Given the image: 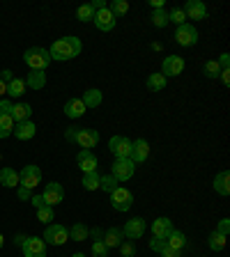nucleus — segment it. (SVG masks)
Listing matches in <instances>:
<instances>
[{
    "instance_id": "nucleus-34",
    "label": "nucleus",
    "mask_w": 230,
    "mask_h": 257,
    "mask_svg": "<svg viewBox=\"0 0 230 257\" xmlns=\"http://www.w3.org/2000/svg\"><path fill=\"white\" fill-rule=\"evenodd\" d=\"M83 188L86 191H97L99 188V175L97 172H88V175H83Z\"/></svg>"
},
{
    "instance_id": "nucleus-26",
    "label": "nucleus",
    "mask_w": 230,
    "mask_h": 257,
    "mask_svg": "<svg viewBox=\"0 0 230 257\" xmlns=\"http://www.w3.org/2000/svg\"><path fill=\"white\" fill-rule=\"evenodd\" d=\"M102 92L97 90V87H90V90L83 92V99L81 101L86 103V108H97V106H102Z\"/></svg>"
},
{
    "instance_id": "nucleus-57",
    "label": "nucleus",
    "mask_w": 230,
    "mask_h": 257,
    "mask_svg": "<svg viewBox=\"0 0 230 257\" xmlns=\"http://www.w3.org/2000/svg\"><path fill=\"white\" fill-rule=\"evenodd\" d=\"M3 243H5V239H3V234H0V248H3Z\"/></svg>"
},
{
    "instance_id": "nucleus-55",
    "label": "nucleus",
    "mask_w": 230,
    "mask_h": 257,
    "mask_svg": "<svg viewBox=\"0 0 230 257\" xmlns=\"http://www.w3.org/2000/svg\"><path fill=\"white\" fill-rule=\"evenodd\" d=\"M14 241H16V243H19V246H21L23 241H26V236H23V234H19V236H16V239H14Z\"/></svg>"
},
{
    "instance_id": "nucleus-25",
    "label": "nucleus",
    "mask_w": 230,
    "mask_h": 257,
    "mask_svg": "<svg viewBox=\"0 0 230 257\" xmlns=\"http://www.w3.org/2000/svg\"><path fill=\"white\" fill-rule=\"evenodd\" d=\"M214 191L219 195H230V172L223 170L214 177Z\"/></svg>"
},
{
    "instance_id": "nucleus-20",
    "label": "nucleus",
    "mask_w": 230,
    "mask_h": 257,
    "mask_svg": "<svg viewBox=\"0 0 230 257\" xmlns=\"http://www.w3.org/2000/svg\"><path fill=\"white\" fill-rule=\"evenodd\" d=\"M88 108H86V103L81 101V99H69V101L64 103V115L69 119H79V117H83V112H86Z\"/></svg>"
},
{
    "instance_id": "nucleus-27",
    "label": "nucleus",
    "mask_w": 230,
    "mask_h": 257,
    "mask_svg": "<svg viewBox=\"0 0 230 257\" xmlns=\"http://www.w3.org/2000/svg\"><path fill=\"white\" fill-rule=\"evenodd\" d=\"M164 241H166V246H168V248H175V250H182V248L187 246V236H184L180 230H173Z\"/></svg>"
},
{
    "instance_id": "nucleus-16",
    "label": "nucleus",
    "mask_w": 230,
    "mask_h": 257,
    "mask_svg": "<svg viewBox=\"0 0 230 257\" xmlns=\"http://www.w3.org/2000/svg\"><path fill=\"white\" fill-rule=\"evenodd\" d=\"M182 12L187 19H193V21H203L205 16H207V7H205L200 0H189Z\"/></svg>"
},
{
    "instance_id": "nucleus-8",
    "label": "nucleus",
    "mask_w": 230,
    "mask_h": 257,
    "mask_svg": "<svg viewBox=\"0 0 230 257\" xmlns=\"http://www.w3.org/2000/svg\"><path fill=\"white\" fill-rule=\"evenodd\" d=\"M92 23L97 26V30L108 32V30H113V28H115L118 19L113 16V12L108 10V7H99V10H95V19H92Z\"/></svg>"
},
{
    "instance_id": "nucleus-10",
    "label": "nucleus",
    "mask_w": 230,
    "mask_h": 257,
    "mask_svg": "<svg viewBox=\"0 0 230 257\" xmlns=\"http://www.w3.org/2000/svg\"><path fill=\"white\" fill-rule=\"evenodd\" d=\"M175 42L180 46H193L198 42V30L191 26V23H184V26H177L175 30Z\"/></svg>"
},
{
    "instance_id": "nucleus-43",
    "label": "nucleus",
    "mask_w": 230,
    "mask_h": 257,
    "mask_svg": "<svg viewBox=\"0 0 230 257\" xmlns=\"http://www.w3.org/2000/svg\"><path fill=\"white\" fill-rule=\"evenodd\" d=\"M12 108H14V103L10 99H3L0 101V115H12Z\"/></svg>"
},
{
    "instance_id": "nucleus-56",
    "label": "nucleus",
    "mask_w": 230,
    "mask_h": 257,
    "mask_svg": "<svg viewBox=\"0 0 230 257\" xmlns=\"http://www.w3.org/2000/svg\"><path fill=\"white\" fill-rule=\"evenodd\" d=\"M71 257H88V255H83V252H76V255H71Z\"/></svg>"
},
{
    "instance_id": "nucleus-6",
    "label": "nucleus",
    "mask_w": 230,
    "mask_h": 257,
    "mask_svg": "<svg viewBox=\"0 0 230 257\" xmlns=\"http://www.w3.org/2000/svg\"><path fill=\"white\" fill-rule=\"evenodd\" d=\"M111 175L118 179V182H127V179H131L134 177V170H136V166H134V161L131 159H115V163L111 166Z\"/></svg>"
},
{
    "instance_id": "nucleus-54",
    "label": "nucleus",
    "mask_w": 230,
    "mask_h": 257,
    "mask_svg": "<svg viewBox=\"0 0 230 257\" xmlns=\"http://www.w3.org/2000/svg\"><path fill=\"white\" fill-rule=\"evenodd\" d=\"M152 7L155 10H164V0H152Z\"/></svg>"
},
{
    "instance_id": "nucleus-18",
    "label": "nucleus",
    "mask_w": 230,
    "mask_h": 257,
    "mask_svg": "<svg viewBox=\"0 0 230 257\" xmlns=\"http://www.w3.org/2000/svg\"><path fill=\"white\" fill-rule=\"evenodd\" d=\"M171 232H173V223L166 216H161V218H157L155 223H152V234H155L157 239H166Z\"/></svg>"
},
{
    "instance_id": "nucleus-5",
    "label": "nucleus",
    "mask_w": 230,
    "mask_h": 257,
    "mask_svg": "<svg viewBox=\"0 0 230 257\" xmlns=\"http://www.w3.org/2000/svg\"><path fill=\"white\" fill-rule=\"evenodd\" d=\"M111 204H113V209H118V211H129L131 204H134V195L124 186H118L111 193Z\"/></svg>"
},
{
    "instance_id": "nucleus-28",
    "label": "nucleus",
    "mask_w": 230,
    "mask_h": 257,
    "mask_svg": "<svg viewBox=\"0 0 230 257\" xmlns=\"http://www.w3.org/2000/svg\"><path fill=\"white\" fill-rule=\"evenodd\" d=\"M26 94V83H23L21 78H12L10 83H7V96H12V99H19V96Z\"/></svg>"
},
{
    "instance_id": "nucleus-2",
    "label": "nucleus",
    "mask_w": 230,
    "mask_h": 257,
    "mask_svg": "<svg viewBox=\"0 0 230 257\" xmlns=\"http://www.w3.org/2000/svg\"><path fill=\"white\" fill-rule=\"evenodd\" d=\"M23 62L30 67V71H46V67L51 64V55H48L46 48H28L23 53Z\"/></svg>"
},
{
    "instance_id": "nucleus-19",
    "label": "nucleus",
    "mask_w": 230,
    "mask_h": 257,
    "mask_svg": "<svg viewBox=\"0 0 230 257\" xmlns=\"http://www.w3.org/2000/svg\"><path fill=\"white\" fill-rule=\"evenodd\" d=\"M14 138H19V140H30L32 136L37 134V126L28 119V122H19V124H14Z\"/></svg>"
},
{
    "instance_id": "nucleus-13",
    "label": "nucleus",
    "mask_w": 230,
    "mask_h": 257,
    "mask_svg": "<svg viewBox=\"0 0 230 257\" xmlns=\"http://www.w3.org/2000/svg\"><path fill=\"white\" fill-rule=\"evenodd\" d=\"M42 198H44V202H46L48 207H55V204H60L64 200V188L60 186L58 182H51V184H46Z\"/></svg>"
},
{
    "instance_id": "nucleus-23",
    "label": "nucleus",
    "mask_w": 230,
    "mask_h": 257,
    "mask_svg": "<svg viewBox=\"0 0 230 257\" xmlns=\"http://www.w3.org/2000/svg\"><path fill=\"white\" fill-rule=\"evenodd\" d=\"M102 241L106 243V248H120V243L124 241V234L118 227H111V230H106V234L102 236Z\"/></svg>"
},
{
    "instance_id": "nucleus-17",
    "label": "nucleus",
    "mask_w": 230,
    "mask_h": 257,
    "mask_svg": "<svg viewBox=\"0 0 230 257\" xmlns=\"http://www.w3.org/2000/svg\"><path fill=\"white\" fill-rule=\"evenodd\" d=\"M184 71V60L180 55H168L164 60V76H180Z\"/></svg>"
},
{
    "instance_id": "nucleus-24",
    "label": "nucleus",
    "mask_w": 230,
    "mask_h": 257,
    "mask_svg": "<svg viewBox=\"0 0 230 257\" xmlns=\"http://www.w3.org/2000/svg\"><path fill=\"white\" fill-rule=\"evenodd\" d=\"M23 83H26V87H30V90H42V87L46 85V71H30Z\"/></svg>"
},
{
    "instance_id": "nucleus-37",
    "label": "nucleus",
    "mask_w": 230,
    "mask_h": 257,
    "mask_svg": "<svg viewBox=\"0 0 230 257\" xmlns=\"http://www.w3.org/2000/svg\"><path fill=\"white\" fill-rule=\"evenodd\" d=\"M108 10H111L113 16L118 19V16H124L129 12V3H127V0H113V5L108 7Z\"/></svg>"
},
{
    "instance_id": "nucleus-49",
    "label": "nucleus",
    "mask_w": 230,
    "mask_h": 257,
    "mask_svg": "<svg viewBox=\"0 0 230 257\" xmlns=\"http://www.w3.org/2000/svg\"><path fill=\"white\" fill-rule=\"evenodd\" d=\"M216 62H219L221 69H228V67H230V55H228V53H223L219 60H216Z\"/></svg>"
},
{
    "instance_id": "nucleus-42",
    "label": "nucleus",
    "mask_w": 230,
    "mask_h": 257,
    "mask_svg": "<svg viewBox=\"0 0 230 257\" xmlns=\"http://www.w3.org/2000/svg\"><path fill=\"white\" fill-rule=\"evenodd\" d=\"M120 252H122V257H134L136 246L131 243V241H122V243H120Z\"/></svg>"
},
{
    "instance_id": "nucleus-52",
    "label": "nucleus",
    "mask_w": 230,
    "mask_h": 257,
    "mask_svg": "<svg viewBox=\"0 0 230 257\" xmlns=\"http://www.w3.org/2000/svg\"><path fill=\"white\" fill-rule=\"evenodd\" d=\"M0 78L5 80V83H10V80L14 78V76H12V71H10V69H5V71H3V74H0Z\"/></svg>"
},
{
    "instance_id": "nucleus-40",
    "label": "nucleus",
    "mask_w": 230,
    "mask_h": 257,
    "mask_svg": "<svg viewBox=\"0 0 230 257\" xmlns=\"http://www.w3.org/2000/svg\"><path fill=\"white\" fill-rule=\"evenodd\" d=\"M177 23V26H184L187 23V16H184V12L177 7V10H173V12H168V23Z\"/></svg>"
},
{
    "instance_id": "nucleus-44",
    "label": "nucleus",
    "mask_w": 230,
    "mask_h": 257,
    "mask_svg": "<svg viewBox=\"0 0 230 257\" xmlns=\"http://www.w3.org/2000/svg\"><path fill=\"white\" fill-rule=\"evenodd\" d=\"M150 248H152L155 252H161L164 248H166V241H164V239H157V236H155V239L150 241Z\"/></svg>"
},
{
    "instance_id": "nucleus-30",
    "label": "nucleus",
    "mask_w": 230,
    "mask_h": 257,
    "mask_svg": "<svg viewBox=\"0 0 230 257\" xmlns=\"http://www.w3.org/2000/svg\"><path fill=\"white\" fill-rule=\"evenodd\" d=\"M147 87H150L152 92H161L164 87H166V76L164 74H150V78H147Z\"/></svg>"
},
{
    "instance_id": "nucleus-50",
    "label": "nucleus",
    "mask_w": 230,
    "mask_h": 257,
    "mask_svg": "<svg viewBox=\"0 0 230 257\" xmlns=\"http://www.w3.org/2000/svg\"><path fill=\"white\" fill-rule=\"evenodd\" d=\"M76 131H79V126H69L67 131H64V138L69 140V143H74V138H76Z\"/></svg>"
},
{
    "instance_id": "nucleus-4",
    "label": "nucleus",
    "mask_w": 230,
    "mask_h": 257,
    "mask_svg": "<svg viewBox=\"0 0 230 257\" xmlns=\"http://www.w3.org/2000/svg\"><path fill=\"white\" fill-rule=\"evenodd\" d=\"M39 184H42V170H39L37 166H26L19 172V186L32 191V188L39 186Z\"/></svg>"
},
{
    "instance_id": "nucleus-48",
    "label": "nucleus",
    "mask_w": 230,
    "mask_h": 257,
    "mask_svg": "<svg viewBox=\"0 0 230 257\" xmlns=\"http://www.w3.org/2000/svg\"><path fill=\"white\" fill-rule=\"evenodd\" d=\"M30 202H32V207H35V209H42V207H46V202H44V198H42V195H32V198H30Z\"/></svg>"
},
{
    "instance_id": "nucleus-11",
    "label": "nucleus",
    "mask_w": 230,
    "mask_h": 257,
    "mask_svg": "<svg viewBox=\"0 0 230 257\" xmlns=\"http://www.w3.org/2000/svg\"><path fill=\"white\" fill-rule=\"evenodd\" d=\"M74 143L79 145L81 150H92V147L99 143V131H97V128H79Z\"/></svg>"
},
{
    "instance_id": "nucleus-41",
    "label": "nucleus",
    "mask_w": 230,
    "mask_h": 257,
    "mask_svg": "<svg viewBox=\"0 0 230 257\" xmlns=\"http://www.w3.org/2000/svg\"><path fill=\"white\" fill-rule=\"evenodd\" d=\"M92 257H108V248L102 239H97L95 243H92Z\"/></svg>"
},
{
    "instance_id": "nucleus-32",
    "label": "nucleus",
    "mask_w": 230,
    "mask_h": 257,
    "mask_svg": "<svg viewBox=\"0 0 230 257\" xmlns=\"http://www.w3.org/2000/svg\"><path fill=\"white\" fill-rule=\"evenodd\" d=\"M88 234H90V230H88L83 223H76L74 227L69 230V239H71V241H86Z\"/></svg>"
},
{
    "instance_id": "nucleus-46",
    "label": "nucleus",
    "mask_w": 230,
    "mask_h": 257,
    "mask_svg": "<svg viewBox=\"0 0 230 257\" xmlns=\"http://www.w3.org/2000/svg\"><path fill=\"white\" fill-rule=\"evenodd\" d=\"M216 232H219V234H223V236H228V232H230V220H228V218L221 220L219 227H216Z\"/></svg>"
},
{
    "instance_id": "nucleus-45",
    "label": "nucleus",
    "mask_w": 230,
    "mask_h": 257,
    "mask_svg": "<svg viewBox=\"0 0 230 257\" xmlns=\"http://www.w3.org/2000/svg\"><path fill=\"white\" fill-rule=\"evenodd\" d=\"M159 255H161V257H182V250H175V248H168V246H166L164 250L159 252Z\"/></svg>"
},
{
    "instance_id": "nucleus-29",
    "label": "nucleus",
    "mask_w": 230,
    "mask_h": 257,
    "mask_svg": "<svg viewBox=\"0 0 230 257\" xmlns=\"http://www.w3.org/2000/svg\"><path fill=\"white\" fill-rule=\"evenodd\" d=\"M118 179H115V177L113 175H104V177H99V188H102L104 193H108V195H111L113 191H115V188H118Z\"/></svg>"
},
{
    "instance_id": "nucleus-21",
    "label": "nucleus",
    "mask_w": 230,
    "mask_h": 257,
    "mask_svg": "<svg viewBox=\"0 0 230 257\" xmlns=\"http://www.w3.org/2000/svg\"><path fill=\"white\" fill-rule=\"evenodd\" d=\"M30 115H32V106H30V103H26V101L14 103V108H12V119H14V124L28 122V119H30Z\"/></svg>"
},
{
    "instance_id": "nucleus-33",
    "label": "nucleus",
    "mask_w": 230,
    "mask_h": 257,
    "mask_svg": "<svg viewBox=\"0 0 230 257\" xmlns=\"http://www.w3.org/2000/svg\"><path fill=\"white\" fill-rule=\"evenodd\" d=\"M14 131V119L12 115H0V138H7Z\"/></svg>"
},
{
    "instance_id": "nucleus-22",
    "label": "nucleus",
    "mask_w": 230,
    "mask_h": 257,
    "mask_svg": "<svg viewBox=\"0 0 230 257\" xmlns=\"http://www.w3.org/2000/svg\"><path fill=\"white\" fill-rule=\"evenodd\" d=\"M0 184L5 188H16L19 186V172L14 168H0Z\"/></svg>"
},
{
    "instance_id": "nucleus-12",
    "label": "nucleus",
    "mask_w": 230,
    "mask_h": 257,
    "mask_svg": "<svg viewBox=\"0 0 230 257\" xmlns=\"http://www.w3.org/2000/svg\"><path fill=\"white\" fill-rule=\"evenodd\" d=\"M147 156H150V143H147V140H143V138L131 140V154H129V159L134 161V166L145 163V161H147Z\"/></svg>"
},
{
    "instance_id": "nucleus-36",
    "label": "nucleus",
    "mask_w": 230,
    "mask_h": 257,
    "mask_svg": "<svg viewBox=\"0 0 230 257\" xmlns=\"http://www.w3.org/2000/svg\"><path fill=\"white\" fill-rule=\"evenodd\" d=\"M203 74L207 76V78H219V74H221V67H219V62H216V60H207V62H205V69H203Z\"/></svg>"
},
{
    "instance_id": "nucleus-1",
    "label": "nucleus",
    "mask_w": 230,
    "mask_h": 257,
    "mask_svg": "<svg viewBox=\"0 0 230 257\" xmlns=\"http://www.w3.org/2000/svg\"><path fill=\"white\" fill-rule=\"evenodd\" d=\"M81 53V39L79 37H60L55 39L53 44H51V51H48V55H51V60H55V62H67V60H74L76 55Z\"/></svg>"
},
{
    "instance_id": "nucleus-53",
    "label": "nucleus",
    "mask_w": 230,
    "mask_h": 257,
    "mask_svg": "<svg viewBox=\"0 0 230 257\" xmlns=\"http://www.w3.org/2000/svg\"><path fill=\"white\" fill-rule=\"evenodd\" d=\"M5 94H7V83L0 78V96H5Z\"/></svg>"
},
{
    "instance_id": "nucleus-31",
    "label": "nucleus",
    "mask_w": 230,
    "mask_h": 257,
    "mask_svg": "<svg viewBox=\"0 0 230 257\" xmlns=\"http://www.w3.org/2000/svg\"><path fill=\"white\" fill-rule=\"evenodd\" d=\"M76 19L79 21H92L95 19V7H92V3H86V5H81L79 10H76Z\"/></svg>"
},
{
    "instance_id": "nucleus-15",
    "label": "nucleus",
    "mask_w": 230,
    "mask_h": 257,
    "mask_svg": "<svg viewBox=\"0 0 230 257\" xmlns=\"http://www.w3.org/2000/svg\"><path fill=\"white\" fill-rule=\"evenodd\" d=\"M145 230H147V225H145L143 218H131V220H127L122 234L127 236V239H140V236L145 234Z\"/></svg>"
},
{
    "instance_id": "nucleus-39",
    "label": "nucleus",
    "mask_w": 230,
    "mask_h": 257,
    "mask_svg": "<svg viewBox=\"0 0 230 257\" xmlns=\"http://www.w3.org/2000/svg\"><path fill=\"white\" fill-rule=\"evenodd\" d=\"M55 218V214H53V207H42V209H37V220H42V223H46V225H51V220Z\"/></svg>"
},
{
    "instance_id": "nucleus-38",
    "label": "nucleus",
    "mask_w": 230,
    "mask_h": 257,
    "mask_svg": "<svg viewBox=\"0 0 230 257\" xmlns=\"http://www.w3.org/2000/svg\"><path fill=\"white\" fill-rule=\"evenodd\" d=\"M152 23L157 28H166L168 26V12L166 10H155L152 12Z\"/></svg>"
},
{
    "instance_id": "nucleus-51",
    "label": "nucleus",
    "mask_w": 230,
    "mask_h": 257,
    "mask_svg": "<svg viewBox=\"0 0 230 257\" xmlns=\"http://www.w3.org/2000/svg\"><path fill=\"white\" fill-rule=\"evenodd\" d=\"M219 78L223 80V85H230V69H221Z\"/></svg>"
},
{
    "instance_id": "nucleus-7",
    "label": "nucleus",
    "mask_w": 230,
    "mask_h": 257,
    "mask_svg": "<svg viewBox=\"0 0 230 257\" xmlns=\"http://www.w3.org/2000/svg\"><path fill=\"white\" fill-rule=\"evenodd\" d=\"M23 257H46V241L37 239V236H26L21 243Z\"/></svg>"
},
{
    "instance_id": "nucleus-35",
    "label": "nucleus",
    "mask_w": 230,
    "mask_h": 257,
    "mask_svg": "<svg viewBox=\"0 0 230 257\" xmlns=\"http://www.w3.org/2000/svg\"><path fill=\"white\" fill-rule=\"evenodd\" d=\"M225 239H228V236L219 234V232H212V234H209V248H212V250H223Z\"/></svg>"
},
{
    "instance_id": "nucleus-9",
    "label": "nucleus",
    "mask_w": 230,
    "mask_h": 257,
    "mask_svg": "<svg viewBox=\"0 0 230 257\" xmlns=\"http://www.w3.org/2000/svg\"><path fill=\"white\" fill-rule=\"evenodd\" d=\"M108 150L113 152L115 159H129V154H131V140L124 138V136H113L108 140Z\"/></svg>"
},
{
    "instance_id": "nucleus-47",
    "label": "nucleus",
    "mask_w": 230,
    "mask_h": 257,
    "mask_svg": "<svg viewBox=\"0 0 230 257\" xmlns=\"http://www.w3.org/2000/svg\"><path fill=\"white\" fill-rule=\"evenodd\" d=\"M16 195H19L21 200H28V202H30L32 191H28V188H23V186H16Z\"/></svg>"
},
{
    "instance_id": "nucleus-14",
    "label": "nucleus",
    "mask_w": 230,
    "mask_h": 257,
    "mask_svg": "<svg viewBox=\"0 0 230 257\" xmlns=\"http://www.w3.org/2000/svg\"><path fill=\"white\" fill-rule=\"evenodd\" d=\"M76 161H79V168L83 170V175H88V172H97V156L92 154V150H81L79 156H76Z\"/></svg>"
},
{
    "instance_id": "nucleus-3",
    "label": "nucleus",
    "mask_w": 230,
    "mask_h": 257,
    "mask_svg": "<svg viewBox=\"0 0 230 257\" xmlns=\"http://www.w3.org/2000/svg\"><path fill=\"white\" fill-rule=\"evenodd\" d=\"M67 239H69V230L67 227H62V225H46V230H44V241L46 243H51V246H62V243H67Z\"/></svg>"
}]
</instances>
